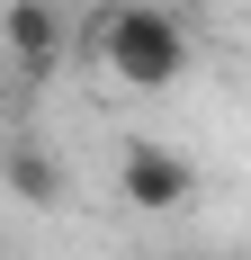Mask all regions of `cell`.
Masks as SVG:
<instances>
[{
  "instance_id": "cell-1",
  "label": "cell",
  "mask_w": 251,
  "mask_h": 260,
  "mask_svg": "<svg viewBox=\"0 0 251 260\" xmlns=\"http://www.w3.org/2000/svg\"><path fill=\"white\" fill-rule=\"evenodd\" d=\"M99 54L108 72L125 81V90H171L179 72H189V27L162 9V0H117V9H99Z\"/></svg>"
},
{
  "instance_id": "cell-2",
  "label": "cell",
  "mask_w": 251,
  "mask_h": 260,
  "mask_svg": "<svg viewBox=\"0 0 251 260\" xmlns=\"http://www.w3.org/2000/svg\"><path fill=\"white\" fill-rule=\"evenodd\" d=\"M117 188H125V207L171 215V207H189L198 171H189V153H171V144H117Z\"/></svg>"
},
{
  "instance_id": "cell-3",
  "label": "cell",
  "mask_w": 251,
  "mask_h": 260,
  "mask_svg": "<svg viewBox=\"0 0 251 260\" xmlns=\"http://www.w3.org/2000/svg\"><path fill=\"white\" fill-rule=\"evenodd\" d=\"M63 36H72V27H63L54 0H9V9H0V45H9L18 72H54V63H63Z\"/></svg>"
},
{
  "instance_id": "cell-4",
  "label": "cell",
  "mask_w": 251,
  "mask_h": 260,
  "mask_svg": "<svg viewBox=\"0 0 251 260\" xmlns=\"http://www.w3.org/2000/svg\"><path fill=\"white\" fill-rule=\"evenodd\" d=\"M0 180H9V198H27V207H54V198H63V161H54L45 144H9V153H0Z\"/></svg>"
}]
</instances>
